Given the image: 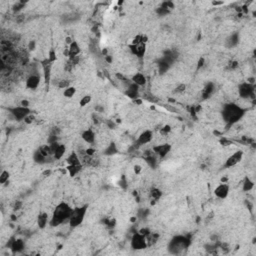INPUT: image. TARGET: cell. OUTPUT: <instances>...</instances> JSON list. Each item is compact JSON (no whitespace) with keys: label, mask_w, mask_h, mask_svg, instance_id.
Here are the masks:
<instances>
[{"label":"cell","mask_w":256,"mask_h":256,"mask_svg":"<svg viewBox=\"0 0 256 256\" xmlns=\"http://www.w3.org/2000/svg\"><path fill=\"white\" fill-rule=\"evenodd\" d=\"M73 208H71L66 202H60L58 205L55 207L54 211L52 213V217H51L49 224L51 226L56 227L62 224L64 221L69 220L70 215L72 213Z\"/></svg>","instance_id":"cell-1"},{"label":"cell","mask_w":256,"mask_h":256,"mask_svg":"<svg viewBox=\"0 0 256 256\" xmlns=\"http://www.w3.org/2000/svg\"><path fill=\"white\" fill-rule=\"evenodd\" d=\"M243 114H244V109L236 104H226L222 111L224 120L228 124H234L237 122L243 116Z\"/></svg>","instance_id":"cell-2"},{"label":"cell","mask_w":256,"mask_h":256,"mask_svg":"<svg viewBox=\"0 0 256 256\" xmlns=\"http://www.w3.org/2000/svg\"><path fill=\"white\" fill-rule=\"evenodd\" d=\"M88 210V205H83L81 207H76V208H73L72 213L70 215L69 218V224L71 227H77L80 224H82L83 222L85 215L87 213Z\"/></svg>","instance_id":"cell-3"},{"label":"cell","mask_w":256,"mask_h":256,"mask_svg":"<svg viewBox=\"0 0 256 256\" xmlns=\"http://www.w3.org/2000/svg\"><path fill=\"white\" fill-rule=\"evenodd\" d=\"M131 247L135 249V250H142V249L147 248L146 236L142 235L139 232L134 233L132 238H131Z\"/></svg>","instance_id":"cell-4"},{"label":"cell","mask_w":256,"mask_h":256,"mask_svg":"<svg viewBox=\"0 0 256 256\" xmlns=\"http://www.w3.org/2000/svg\"><path fill=\"white\" fill-rule=\"evenodd\" d=\"M9 111L11 112V114L13 115L14 118L18 121L23 120L27 115L31 113V110H30L29 107H23V106H16V107L10 108Z\"/></svg>","instance_id":"cell-5"},{"label":"cell","mask_w":256,"mask_h":256,"mask_svg":"<svg viewBox=\"0 0 256 256\" xmlns=\"http://www.w3.org/2000/svg\"><path fill=\"white\" fill-rule=\"evenodd\" d=\"M243 151L242 150H237L235 151L232 155H230L229 157L227 158L226 161L224 163V166L226 168H230V167H233L237 165L238 163L241 162L242 158H243Z\"/></svg>","instance_id":"cell-6"},{"label":"cell","mask_w":256,"mask_h":256,"mask_svg":"<svg viewBox=\"0 0 256 256\" xmlns=\"http://www.w3.org/2000/svg\"><path fill=\"white\" fill-rule=\"evenodd\" d=\"M172 146L169 143H163V144H158L152 147V150L155 154H157L158 156L161 158H164L165 156L168 155V153L171 151Z\"/></svg>","instance_id":"cell-7"},{"label":"cell","mask_w":256,"mask_h":256,"mask_svg":"<svg viewBox=\"0 0 256 256\" xmlns=\"http://www.w3.org/2000/svg\"><path fill=\"white\" fill-rule=\"evenodd\" d=\"M229 190H230V187H229V185H228V183H222V182H220V183L215 187L214 194L216 197L219 198V199H225V198H227L228 194H229Z\"/></svg>","instance_id":"cell-8"},{"label":"cell","mask_w":256,"mask_h":256,"mask_svg":"<svg viewBox=\"0 0 256 256\" xmlns=\"http://www.w3.org/2000/svg\"><path fill=\"white\" fill-rule=\"evenodd\" d=\"M41 66L43 68V72H44V81H45V84H49L50 82V77H51V68H52V62L50 61L49 59L47 58H44L41 60Z\"/></svg>","instance_id":"cell-9"},{"label":"cell","mask_w":256,"mask_h":256,"mask_svg":"<svg viewBox=\"0 0 256 256\" xmlns=\"http://www.w3.org/2000/svg\"><path fill=\"white\" fill-rule=\"evenodd\" d=\"M254 93V85L249 84L248 82L240 84L239 86V95L242 98H248L250 96H253Z\"/></svg>","instance_id":"cell-10"},{"label":"cell","mask_w":256,"mask_h":256,"mask_svg":"<svg viewBox=\"0 0 256 256\" xmlns=\"http://www.w3.org/2000/svg\"><path fill=\"white\" fill-rule=\"evenodd\" d=\"M188 245H189V241H188V239H186L183 236H178L171 241V243H170V248L177 247L176 252H178V250H181V249L186 248Z\"/></svg>","instance_id":"cell-11"},{"label":"cell","mask_w":256,"mask_h":256,"mask_svg":"<svg viewBox=\"0 0 256 256\" xmlns=\"http://www.w3.org/2000/svg\"><path fill=\"white\" fill-rule=\"evenodd\" d=\"M153 139V132L151 130H144L137 139V145H145L150 143Z\"/></svg>","instance_id":"cell-12"},{"label":"cell","mask_w":256,"mask_h":256,"mask_svg":"<svg viewBox=\"0 0 256 256\" xmlns=\"http://www.w3.org/2000/svg\"><path fill=\"white\" fill-rule=\"evenodd\" d=\"M68 50H69V59H72V58H75L79 55L81 51V48L79 46L78 42L76 40H73L71 44L68 45Z\"/></svg>","instance_id":"cell-13"},{"label":"cell","mask_w":256,"mask_h":256,"mask_svg":"<svg viewBox=\"0 0 256 256\" xmlns=\"http://www.w3.org/2000/svg\"><path fill=\"white\" fill-rule=\"evenodd\" d=\"M39 83H40V77L38 75H31L26 80V87L34 90L39 86Z\"/></svg>","instance_id":"cell-14"},{"label":"cell","mask_w":256,"mask_h":256,"mask_svg":"<svg viewBox=\"0 0 256 256\" xmlns=\"http://www.w3.org/2000/svg\"><path fill=\"white\" fill-rule=\"evenodd\" d=\"M81 138L88 144H93L95 141V133L92 129H86L81 133Z\"/></svg>","instance_id":"cell-15"},{"label":"cell","mask_w":256,"mask_h":256,"mask_svg":"<svg viewBox=\"0 0 256 256\" xmlns=\"http://www.w3.org/2000/svg\"><path fill=\"white\" fill-rule=\"evenodd\" d=\"M131 80H132V83L136 84L137 86H144V85L146 84V77L145 75L143 74V73H140V72H137L135 73L132 78H131Z\"/></svg>","instance_id":"cell-16"},{"label":"cell","mask_w":256,"mask_h":256,"mask_svg":"<svg viewBox=\"0 0 256 256\" xmlns=\"http://www.w3.org/2000/svg\"><path fill=\"white\" fill-rule=\"evenodd\" d=\"M66 162L68 163V165H78V164H82L79 155L74 151H73L68 157H67ZM82 165H83V164H82Z\"/></svg>","instance_id":"cell-17"},{"label":"cell","mask_w":256,"mask_h":256,"mask_svg":"<svg viewBox=\"0 0 256 256\" xmlns=\"http://www.w3.org/2000/svg\"><path fill=\"white\" fill-rule=\"evenodd\" d=\"M48 223V214L45 212H42L37 217V225L40 229H44Z\"/></svg>","instance_id":"cell-18"},{"label":"cell","mask_w":256,"mask_h":256,"mask_svg":"<svg viewBox=\"0 0 256 256\" xmlns=\"http://www.w3.org/2000/svg\"><path fill=\"white\" fill-rule=\"evenodd\" d=\"M138 87L139 86H137L136 84L132 83L129 86V88H128V90L126 91V95L132 99L138 98Z\"/></svg>","instance_id":"cell-19"},{"label":"cell","mask_w":256,"mask_h":256,"mask_svg":"<svg viewBox=\"0 0 256 256\" xmlns=\"http://www.w3.org/2000/svg\"><path fill=\"white\" fill-rule=\"evenodd\" d=\"M82 167H83L82 164H78V165H68L66 167V169H67V171H68L69 176L74 177L76 174H78V173L81 171Z\"/></svg>","instance_id":"cell-20"},{"label":"cell","mask_w":256,"mask_h":256,"mask_svg":"<svg viewBox=\"0 0 256 256\" xmlns=\"http://www.w3.org/2000/svg\"><path fill=\"white\" fill-rule=\"evenodd\" d=\"M65 152H66V146L64 145V144H59V145H58V147L56 148L55 152H54V153H53V157H54V159H56V160H60V159H61V158L64 156V154H65Z\"/></svg>","instance_id":"cell-21"},{"label":"cell","mask_w":256,"mask_h":256,"mask_svg":"<svg viewBox=\"0 0 256 256\" xmlns=\"http://www.w3.org/2000/svg\"><path fill=\"white\" fill-rule=\"evenodd\" d=\"M37 151H38L39 153H40L44 158H47L48 156L52 155V152H51V149H50V145H49V144H45V145L40 146V147L38 148Z\"/></svg>","instance_id":"cell-22"},{"label":"cell","mask_w":256,"mask_h":256,"mask_svg":"<svg viewBox=\"0 0 256 256\" xmlns=\"http://www.w3.org/2000/svg\"><path fill=\"white\" fill-rule=\"evenodd\" d=\"M24 248V242L22 239H16L12 242L11 249L13 252H19Z\"/></svg>","instance_id":"cell-23"},{"label":"cell","mask_w":256,"mask_h":256,"mask_svg":"<svg viewBox=\"0 0 256 256\" xmlns=\"http://www.w3.org/2000/svg\"><path fill=\"white\" fill-rule=\"evenodd\" d=\"M253 187H254V182L252 181L249 177H245L244 181H243V184H242L243 191L248 192V191L253 189Z\"/></svg>","instance_id":"cell-24"},{"label":"cell","mask_w":256,"mask_h":256,"mask_svg":"<svg viewBox=\"0 0 256 256\" xmlns=\"http://www.w3.org/2000/svg\"><path fill=\"white\" fill-rule=\"evenodd\" d=\"M75 93H76V88L74 86L67 87L63 91V95L64 97H66V98H72V97L75 95Z\"/></svg>","instance_id":"cell-25"},{"label":"cell","mask_w":256,"mask_h":256,"mask_svg":"<svg viewBox=\"0 0 256 256\" xmlns=\"http://www.w3.org/2000/svg\"><path fill=\"white\" fill-rule=\"evenodd\" d=\"M9 178H10V173L7 170H3L0 174V184H5L7 183Z\"/></svg>","instance_id":"cell-26"},{"label":"cell","mask_w":256,"mask_h":256,"mask_svg":"<svg viewBox=\"0 0 256 256\" xmlns=\"http://www.w3.org/2000/svg\"><path fill=\"white\" fill-rule=\"evenodd\" d=\"M145 51H146V44H139L137 45V52H136V56L139 57V58H142L145 54Z\"/></svg>","instance_id":"cell-27"},{"label":"cell","mask_w":256,"mask_h":256,"mask_svg":"<svg viewBox=\"0 0 256 256\" xmlns=\"http://www.w3.org/2000/svg\"><path fill=\"white\" fill-rule=\"evenodd\" d=\"M150 196L152 199L158 200L161 196H162V192H161L160 189H158V188H152L150 191Z\"/></svg>","instance_id":"cell-28"},{"label":"cell","mask_w":256,"mask_h":256,"mask_svg":"<svg viewBox=\"0 0 256 256\" xmlns=\"http://www.w3.org/2000/svg\"><path fill=\"white\" fill-rule=\"evenodd\" d=\"M91 100H92V97H91V95H84L80 99V101H79V104H80L81 107H84V106H86V105L89 104V103L91 102Z\"/></svg>","instance_id":"cell-29"},{"label":"cell","mask_w":256,"mask_h":256,"mask_svg":"<svg viewBox=\"0 0 256 256\" xmlns=\"http://www.w3.org/2000/svg\"><path fill=\"white\" fill-rule=\"evenodd\" d=\"M116 152H117L116 146H115L114 143H111V144L105 149L104 154H106V155H112V154H115Z\"/></svg>","instance_id":"cell-30"},{"label":"cell","mask_w":256,"mask_h":256,"mask_svg":"<svg viewBox=\"0 0 256 256\" xmlns=\"http://www.w3.org/2000/svg\"><path fill=\"white\" fill-rule=\"evenodd\" d=\"M47 58L49 59L52 63H54V62H55L56 60H57V54H56V51H55V49H54V48H50L49 52H48Z\"/></svg>","instance_id":"cell-31"},{"label":"cell","mask_w":256,"mask_h":256,"mask_svg":"<svg viewBox=\"0 0 256 256\" xmlns=\"http://www.w3.org/2000/svg\"><path fill=\"white\" fill-rule=\"evenodd\" d=\"M36 120V117H35V115L34 114H32V113H30V114H28L27 115V116L24 118L23 119V121H24V123L25 124H27V125H30V124H32L33 122H34V121Z\"/></svg>","instance_id":"cell-32"},{"label":"cell","mask_w":256,"mask_h":256,"mask_svg":"<svg viewBox=\"0 0 256 256\" xmlns=\"http://www.w3.org/2000/svg\"><path fill=\"white\" fill-rule=\"evenodd\" d=\"M141 43H142V42H141V34H139V35H136L135 37L133 38L132 43H131V44L139 45V44H141Z\"/></svg>","instance_id":"cell-33"},{"label":"cell","mask_w":256,"mask_h":256,"mask_svg":"<svg viewBox=\"0 0 256 256\" xmlns=\"http://www.w3.org/2000/svg\"><path fill=\"white\" fill-rule=\"evenodd\" d=\"M96 150L94 149L93 147H88L87 149H85V153H86V155H88V156L92 157L94 154H95Z\"/></svg>","instance_id":"cell-34"},{"label":"cell","mask_w":256,"mask_h":256,"mask_svg":"<svg viewBox=\"0 0 256 256\" xmlns=\"http://www.w3.org/2000/svg\"><path fill=\"white\" fill-rule=\"evenodd\" d=\"M70 85H69V81H67V80H60V82H59V84H58V87L59 88H67V87H69Z\"/></svg>","instance_id":"cell-35"},{"label":"cell","mask_w":256,"mask_h":256,"mask_svg":"<svg viewBox=\"0 0 256 256\" xmlns=\"http://www.w3.org/2000/svg\"><path fill=\"white\" fill-rule=\"evenodd\" d=\"M138 232L140 233V234H142V235H144V236H146V237H148L149 236V234H150L151 232H150V230L148 229V228H141V229H140Z\"/></svg>","instance_id":"cell-36"},{"label":"cell","mask_w":256,"mask_h":256,"mask_svg":"<svg viewBox=\"0 0 256 256\" xmlns=\"http://www.w3.org/2000/svg\"><path fill=\"white\" fill-rule=\"evenodd\" d=\"M160 131L162 134L166 135V134H168L170 131H171V127H170V125H165V126H163V128H161Z\"/></svg>","instance_id":"cell-37"},{"label":"cell","mask_w":256,"mask_h":256,"mask_svg":"<svg viewBox=\"0 0 256 256\" xmlns=\"http://www.w3.org/2000/svg\"><path fill=\"white\" fill-rule=\"evenodd\" d=\"M185 89H186V85L184 83L178 84L177 87H176V91H177V92H183V91H185Z\"/></svg>","instance_id":"cell-38"},{"label":"cell","mask_w":256,"mask_h":256,"mask_svg":"<svg viewBox=\"0 0 256 256\" xmlns=\"http://www.w3.org/2000/svg\"><path fill=\"white\" fill-rule=\"evenodd\" d=\"M133 171H134V173H135V174H140V173H141V171H142L141 165H139V164H136V165H134Z\"/></svg>","instance_id":"cell-39"},{"label":"cell","mask_w":256,"mask_h":256,"mask_svg":"<svg viewBox=\"0 0 256 256\" xmlns=\"http://www.w3.org/2000/svg\"><path fill=\"white\" fill-rule=\"evenodd\" d=\"M220 144L223 145V146H228V145L232 144V142H231L230 140L226 139V138H222V139H220Z\"/></svg>","instance_id":"cell-40"},{"label":"cell","mask_w":256,"mask_h":256,"mask_svg":"<svg viewBox=\"0 0 256 256\" xmlns=\"http://www.w3.org/2000/svg\"><path fill=\"white\" fill-rule=\"evenodd\" d=\"M35 45H36V42H35L34 40L29 41V43H28V49H29L30 51H33V50L35 49Z\"/></svg>","instance_id":"cell-41"},{"label":"cell","mask_w":256,"mask_h":256,"mask_svg":"<svg viewBox=\"0 0 256 256\" xmlns=\"http://www.w3.org/2000/svg\"><path fill=\"white\" fill-rule=\"evenodd\" d=\"M20 105L23 106V107H29L30 103H29V101L27 99H23V100H21V101H20Z\"/></svg>","instance_id":"cell-42"},{"label":"cell","mask_w":256,"mask_h":256,"mask_svg":"<svg viewBox=\"0 0 256 256\" xmlns=\"http://www.w3.org/2000/svg\"><path fill=\"white\" fill-rule=\"evenodd\" d=\"M22 207V202L21 201H16L14 204V210H19Z\"/></svg>","instance_id":"cell-43"},{"label":"cell","mask_w":256,"mask_h":256,"mask_svg":"<svg viewBox=\"0 0 256 256\" xmlns=\"http://www.w3.org/2000/svg\"><path fill=\"white\" fill-rule=\"evenodd\" d=\"M104 58H105V60H106V62L109 63V64H111L112 61H113V58H112V56H110L109 54H108V55H106Z\"/></svg>","instance_id":"cell-44"},{"label":"cell","mask_w":256,"mask_h":256,"mask_svg":"<svg viewBox=\"0 0 256 256\" xmlns=\"http://www.w3.org/2000/svg\"><path fill=\"white\" fill-rule=\"evenodd\" d=\"M204 65V58L203 57H201V58L198 60V65H197V67L198 68H200V67H202Z\"/></svg>","instance_id":"cell-45"},{"label":"cell","mask_w":256,"mask_h":256,"mask_svg":"<svg viewBox=\"0 0 256 256\" xmlns=\"http://www.w3.org/2000/svg\"><path fill=\"white\" fill-rule=\"evenodd\" d=\"M101 54L103 56H106V55H108V49L107 48H102V50H101Z\"/></svg>","instance_id":"cell-46"},{"label":"cell","mask_w":256,"mask_h":256,"mask_svg":"<svg viewBox=\"0 0 256 256\" xmlns=\"http://www.w3.org/2000/svg\"><path fill=\"white\" fill-rule=\"evenodd\" d=\"M222 4H224L223 1H212V5H214V6H219Z\"/></svg>","instance_id":"cell-47"},{"label":"cell","mask_w":256,"mask_h":256,"mask_svg":"<svg viewBox=\"0 0 256 256\" xmlns=\"http://www.w3.org/2000/svg\"><path fill=\"white\" fill-rule=\"evenodd\" d=\"M72 41H73V39H72L71 37H69V36H67V37L65 38V42H66V43L68 44V45H69V44H71V43H72Z\"/></svg>","instance_id":"cell-48"},{"label":"cell","mask_w":256,"mask_h":256,"mask_svg":"<svg viewBox=\"0 0 256 256\" xmlns=\"http://www.w3.org/2000/svg\"><path fill=\"white\" fill-rule=\"evenodd\" d=\"M227 181H228L227 176H223V177H221L220 179V182H222V183H227Z\"/></svg>","instance_id":"cell-49"},{"label":"cell","mask_w":256,"mask_h":256,"mask_svg":"<svg viewBox=\"0 0 256 256\" xmlns=\"http://www.w3.org/2000/svg\"><path fill=\"white\" fill-rule=\"evenodd\" d=\"M63 54H64V56H66V57H69V50H68V47H67V48H65V49H64V51H63Z\"/></svg>","instance_id":"cell-50"},{"label":"cell","mask_w":256,"mask_h":256,"mask_svg":"<svg viewBox=\"0 0 256 256\" xmlns=\"http://www.w3.org/2000/svg\"><path fill=\"white\" fill-rule=\"evenodd\" d=\"M51 174V170L50 169H47V170H45V171H43V175L44 176H49Z\"/></svg>","instance_id":"cell-51"},{"label":"cell","mask_w":256,"mask_h":256,"mask_svg":"<svg viewBox=\"0 0 256 256\" xmlns=\"http://www.w3.org/2000/svg\"><path fill=\"white\" fill-rule=\"evenodd\" d=\"M134 102L136 103L137 105H140V104H142V99H139V98H136V99H134Z\"/></svg>","instance_id":"cell-52"},{"label":"cell","mask_w":256,"mask_h":256,"mask_svg":"<svg viewBox=\"0 0 256 256\" xmlns=\"http://www.w3.org/2000/svg\"><path fill=\"white\" fill-rule=\"evenodd\" d=\"M136 220H137L136 216H132V217H130V222H131V223H134V222H136Z\"/></svg>","instance_id":"cell-53"},{"label":"cell","mask_w":256,"mask_h":256,"mask_svg":"<svg viewBox=\"0 0 256 256\" xmlns=\"http://www.w3.org/2000/svg\"><path fill=\"white\" fill-rule=\"evenodd\" d=\"M123 3V1H118V5H120V4H122Z\"/></svg>","instance_id":"cell-54"}]
</instances>
